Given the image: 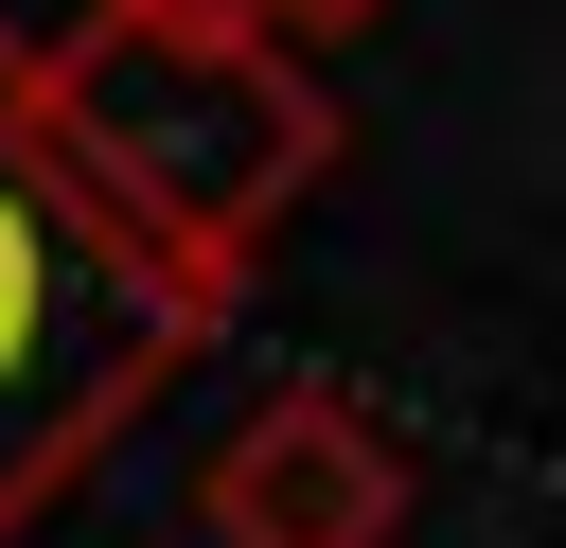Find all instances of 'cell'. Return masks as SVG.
Listing matches in <instances>:
<instances>
[{
    "instance_id": "obj_1",
    "label": "cell",
    "mask_w": 566,
    "mask_h": 548,
    "mask_svg": "<svg viewBox=\"0 0 566 548\" xmlns=\"http://www.w3.org/2000/svg\"><path fill=\"white\" fill-rule=\"evenodd\" d=\"M35 124H53L71 194L195 301H230L336 159V106L265 18H124V0L35 35Z\"/></svg>"
},
{
    "instance_id": "obj_2",
    "label": "cell",
    "mask_w": 566,
    "mask_h": 548,
    "mask_svg": "<svg viewBox=\"0 0 566 548\" xmlns=\"http://www.w3.org/2000/svg\"><path fill=\"white\" fill-rule=\"evenodd\" d=\"M195 336H212V301L71 194V159L35 124V35H0V548L106 460V424H142V389Z\"/></svg>"
},
{
    "instance_id": "obj_3",
    "label": "cell",
    "mask_w": 566,
    "mask_h": 548,
    "mask_svg": "<svg viewBox=\"0 0 566 548\" xmlns=\"http://www.w3.org/2000/svg\"><path fill=\"white\" fill-rule=\"evenodd\" d=\"M195 530H212V548H389V530H407V442H389L354 389L283 371V389H248L230 442L195 460Z\"/></svg>"
},
{
    "instance_id": "obj_4",
    "label": "cell",
    "mask_w": 566,
    "mask_h": 548,
    "mask_svg": "<svg viewBox=\"0 0 566 548\" xmlns=\"http://www.w3.org/2000/svg\"><path fill=\"white\" fill-rule=\"evenodd\" d=\"M124 18H265L283 35V0H124Z\"/></svg>"
},
{
    "instance_id": "obj_5",
    "label": "cell",
    "mask_w": 566,
    "mask_h": 548,
    "mask_svg": "<svg viewBox=\"0 0 566 548\" xmlns=\"http://www.w3.org/2000/svg\"><path fill=\"white\" fill-rule=\"evenodd\" d=\"M354 18H389V0H283V35H354Z\"/></svg>"
}]
</instances>
